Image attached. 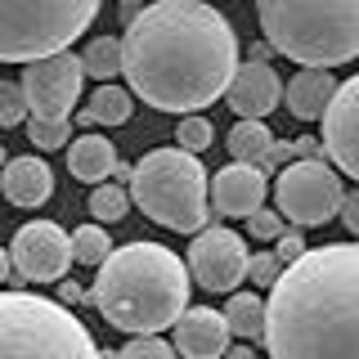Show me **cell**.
Masks as SVG:
<instances>
[{
    "instance_id": "6da1fadb",
    "label": "cell",
    "mask_w": 359,
    "mask_h": 359,
    "mask_svg": "<svg viewBox=\"0 0 359 359\" xmlns=\"http://www.w3.org/2000/svg\"><path fill=\"white\" fill-rule=\"evenodd\" d=\"M126 81L135 99L162 112H198L216 104L238 72V36L207 0H153L121 32Z\"/></svg>"
},
{
    "instance_id": "7a4b0ae2",
    "label": "cell",
    "mask_w": 359,
    "mask_h": 359,
    "mask_svg": "<svg viewBox=\"0 0 359 359\" xmlns=\"http://www.w3.org/2000/svg\"><path fill=\"white\" fill-rule=\"evenodd\" d=\"M269 359H359V243L306 247L265 297Z\"/></svg>"
},
{
    "instance_id": "3957f363",
    "label": "cell",
    "mask_w": 359,
    "mask_h": 359,
    "mask_svg": "<svg viewBox=\"0 0 359 359\" xmlns=\"http://www.w3.org/2000/svg\"><path fill=\"white\" fill-rule=\"evenodd\" d=\"M189 292H194L189 261H180L162 243L140 238L108 252V261L95 274L90 301L112 328L144 337V332L175 328V319L189 310Z\"/></svg>"
},
{
    "instance_id": "277c9868",
    "label": "cell",
    "mask_w": 359,
    "mask_h": 359,
    "mask_svg": "<svg viewBox=\"0 0 359 359\" xmlns=\"http://www.w3.org/2000/svg\"><path fill=\"white\" fill-rule=\"evenodd\" d=\"M261 36L301 67H341L359 59V0H256Z\"/></svg>"
},
{
    "instance_id": "5b68a950",
    "label": "cell",
    "mask_w": 359,
    "mask_h": 359,
    "mask_svg": "<svg viewBox=\"0 0 359 359\" xmlns=\"http://www.w3.org/2000/svg\"><path fill=\"white\" fill-rule=\"evenodd\" d=\"M130 198L140 211L162 229L198 233L207 229V202H211V175L189 149H153L135 162Z\"/></svg>"
},
{
    "instance_id": "8992f818",
    "label": "cell",
    "mask_w": 359,
    "mask_h": 359,
    "mask_svg": "<svg viewBox=\"0 0 359 359\" xmlns=\"http://www.w3.org/2000/svg\"><path fill=\"white\" fill-rule=\"evenodd\" d=\"M0 359H104V351L63 301L0 292Z\"/></svg>"
},
{
    "instance_id": "52a82bcc",
    "label": "cell",
    "mask_w": 359,
    "mask_h": 359,
    "mask_svg": "<svg viewBox=\"0 0 359 359\" xmlns=\"http://www.w3.org/2000/svg\"><path fill=\"white\" fill-rule=\"evenodd\" d=\"M99 0H0V63L67 50L95 22Z\"/></svg>"
},
{
    "instance_id": "ba28073f",
    "label": "cell",
    "mask_w": 359,
    "mask_h": 359,
    "mask_svg": "<svg viewBox=\"0 0 359 359\" xmlns=\"http://www.w3.org/2000/svg\"><path fill=\"white\" fill-rule=\"evenodd\" d=\"M274 202L287 216V224L314 229V224H328L341 216L346 202V184L323 157H297L287 162L274 180Z\"/></svg>"
},
{
    "instance_id": "9c48e42d",
    "label": "cell",
    "mask_w": 359,
    "mask_h": 359,
    "mask_svg": "<svg viewBox=\"0 0 359 359\" xmlns=\"http://www.w3.org/2000/svg\"><path fill=\"white\" fill-rule=\"evenodd\" d=\"M86 63L72 50H54L45 59H32L22 72V90H27L32 117H72L76 99H81Z\"/></svg>"
},
{
    "instance_id": "30bf717a",
    "label": "cell",
    "mask_w": 359,
    "mask_h": 359,
    "mask_svg": "<svg viewBox=\"0 0 359 359\" xmlns=\"http://www.w3.org/2000/svg\"><path fill=\"white\" fill-rule=\"evenodd\" d=\"M247 269H252V252H247L243 233L220 229V224L194 233V247H189V274H194L198 287L224 292V297H229V292L243 287Z\"/></svg>"
},
{
    "instance_id": "8fae6325",
    "label": "cell",
    "mask_w": 359,
    "mask_h": 359,
    "mask_svg": "<svg viewBox=\"0 0 359 359\" xmlns=\"http://www.w3.org/2000/svg\"><path fill=\"white\" fill-rule=\"evenodd\" d=\"M9 256H14L18 278H27V283H59L67 274V265L76 261L72 238H67L54 220L22 224L14 233V243H9Z\"/></svg>"
},
{
    "instance_id": "7c38bea8",
    "label": "cell",
    "mask_w": 359,
    "mask_h": 359,
    "mask_svg": "<svg viewBox=\"0 0 359 359\" xmlns=\"http://www.w3.org/2000/svg\"><path fill=\"white\" fill-rule=\"evenodd\" d=\"M323 153L341 175L359 180V72L337 86L332 104L323 108Z\"/></svg>"
},
{
    "instance_id": "4fadbf2b",
    "label": "cell",
    "mask_w": 359,
    "mask_h": 359,
    "mask_svg": "<svg viewBox=\"0 0 359 359\" xmlns=\"http://www.w3.org/2000/svg\"><path fill=\"white\" fill-rule=\"evenodd\" d=\"M265 194H269L265 166H256V162H229L211 175V207L220 216H233V220L256 216L265 207Z\"/></svg>"
},
{
    "instance_id": "5bb4252c",
    "label": "cell",
    "mask_w": 359,
    "mask_h": 359,
    "mask_svg": "<svg viewBox=\"0 0 359 359\" xmlns=\"http://www.w3.org/2000/svg\"><path fill=\"white\" fill-rule=\"evenodd\" d=\"M224 104L238 117H269L283 104V81H278V72L265 59H247L229 76V86H224Z\"/></svg>"
},
{
    "instance_id": "9a60e30c",
    "label": "cell",
    "mask_w": 359,
    "mask_h": 359,
    "mask_svg": "<svg viewBox=\"0 0 359 359\" xmlns=\"http://www.w3.org/2000/svg\"><path fill=\"white\" fill-rule=\"evenodd\" d=\"M229 337V319L216 306H189L175 319V351L184 359H224Z\"/></svg>"
},
{
    "instance_id": "2e32d148",
    "label": "cell",
    "mask_w": 359,
    "mask_h": 359,
    "mask_svg": "<svg viewBox=\"0 0 359 359\" xmlns=\"http://www.w3.org/2000/svg\"><path fill=\"white\" fill-rule=\"evenodd\" d=\"M0 194L14 202V207H41V202H50V194H54L50 162L36 157V153L9 157L5 171H0Z\"/></svg>"
},
{
    "instance_id": "e0dca14e",
    "label": "cell",
    "mask_w": 359,
    "mask_h": 359,
    "mask_svg": "<svg viewBox=\"0 0 359 359\" xmlns=\"http://www.w3.org/2000/svg\"><path fill=\"white\" fill-rule=\"evenodd\" d=\"M332 95H337V76L328 72V67H301V72L283 86L287 112L297 121H319L323 108L332 104Z\"/></svg>"
},
{
    "instance_id": "ac0fdd59",
    "label": "cell",
    "mask_w": 359,
    "mask_h": 359,
    "mask_svg": "<svg viewBox=\"0 0 359 359\" xmlns=\"http://www.w3.org/2000/svg\"><path fill=\"white\" fill-rule=\"evenodd\" d=\"M117 149H112L108 135H81V140L67 144V171L76 180H86V184H104L108 175H117Z\"/></svg>"
},
{
    "instance_id": "d6986e66",
    "label": "cell",
    "mask_w": 359,
    "mask_h": 359,
    "mask_svg": "<svg viewBox=\"0 0 359 359\" xmlns=\"http://www.w3.org/2000/svg\"><path fill=\"white\" fill-rule=\"evenodd\" d=\"M274 135H269L265 126V117H238L233 121V130H229V144L224 149L233 153V162H256V166H265V157L274 153Z\"/></svg>"
},
{
    "instance_id": "ffe728a7",
    "label": "cell",
    "mask_w": 359,
    "mask_h": 359,
    "mask_svg": "<svg viewBox=\"0 0 359 359\" xmlns=\"http://www.w3.org/2000/svg\"><path fill=\"white\" fill-rule=\"evenodd\" d=\"M224 319H229V332L238 341H265V301L256 292H229Z\"/></svg>"
},
{
    "instance_id": "44dd1931",
    "label": "cell",
    "mask_w": 359,
    "mask_h": 359,
    "mask_svg": "<svg viewBox=\"0 0 359 359\" xmlns=\"http://www.w3.org/2000/svg\"><path fill=\"white\" fill-rule=\"evenodd\" d=\"M90 117H95V126H126L135 117V90H121L112 81H99V90L90 95Z\"/></svg>"
},
{
    "instance_id": "7402d4cb",
    "label": "cell",
    "mask_w": 359,
    "mask_h": 359,
    "mask_svg": "<svg viewBox=\"0 0 359 359\" xmlns=\"http://www.w3.org/2000/svg\"><path fill=\"white\" fill-rule=\"evenodd\" d=\"M81 63H86V76H95V81H112V76H121V72H126L121 36H95L81 50Z\"/></svg>"
},
{
    "instance_id": "603a6c76",
    "label": "cell",
    "mask_w": 359,
    "mask_h": 359,
    "mask_svg": "<svg viewBox=\"0 0 359 359\" xmlns=\"http://www.w3.org/2000/svg\"><path fill=\"white\" fill-rule=\"evenodd\" d=\"M130 202H135L130 189H121V184H112V180H104V184L90 189V216H95L99 224H117V220H126Z\"/></svg>"
},
{
    "instance_id": "cb8c5ba5",
    "label": "cell",
    "mask_w": 359,
    "mask_h": 359,
    "mask_svg": "<svg viewBox=\"0 0 359 359\" xmlns=\"http://www.w3.org/2000/svg\"><path fill=\"white\" fill-rule=\"evenodd\" d=\"M72 252H76V265H104L108 261V252H112V243H108V229L104 224H81V229L72 233Z\"/></svg>"
},
{
    "instance_id": "d4e9b609",
    "label": "cell",
    "mask_w": 359,
    "mask_h": 359,
    "mask_svg": "<svg viewBox=\"0 0 359 359\" xmlns=\"http://www.w3.org/2000/svg\"><path fill=\"white\" fill-rule=\"evenodd\" d=\"M27 117H32V104H27L22 81H0V130L27 126Z\"/></svg>"
},
{
    "instance_id": "484cf974",
    "label": "cell",
    "mask_w": 359,
    "mask_h": 359,
    "mask_svg": "<svg viewBox=\"0 0 359 359\" xmlns=\"http://www.w3.org/2000/svg\"><path fill=\"white\" fill-rule=\"evenodd\" d=\"M211 140H216V130H211V121L202 117V112H184V117H180V126H175V144H180V149L207 153Z\"/></svg>"
},
{
    "instance_id": "4316f807",
    "label": "cell",
    "mask_w": 359,
    "mask_h": 359,
    "mask_svg": "<svg viewBox=\"0 0 359 359\" xmlns=\"http://www.w3.org/2000/svg\"><path fill=\"white\" fill-rule=\"evenodd\" d=\"M27 140L41 153H54L67 144V117H27Z\"/></svg>"
},
{
    "instance_id": "83f0119b",
    "label": "cell",
    "mask_w": 359,
    "mask_h": 359,
    "mask_svg": "<svg viewBox=\"0 0 359 359\" xmlns=\"http://www.w3.org/2000/svg\"><path fill=\"white\" fill-rule=\"evenodd\" d=\"M180 351L171 341H162L157 332H144V337H130L126 346L117 351V359H175Z\"/></svg>"
},
{
    "instance_id": "f1b7e54d",
    "label": "cell",
    "mask_w": 359,
    "mask_h": 359,
    "mask_svg": "<svg viewBox=\"0 0 359 359\" xmlns=\"http://www.w3.org/2000/svg\"><path fill=\"white\" fill-rule=\"evenodd\" d=\"M283 256L278 252H256L252 256V269H247V274H252V287H274L278 278H283Z\"/></svg>"
},
{
    "instance_id": "f546056e",
    "label": "cell",
    "mask_w": 359,
    "mask_h": 359,
    "mask_svg": "<svg viewBox=\"0 0 359 359\" xmlns=\"http://www.w3.org/2000/svg\"><path fill=\"white\" fill-rule=\"evenodd\" d=\"M247 224H252V238H261V243H274L278 233L287 229V216H283V211H269V207H261L256 216H247Z\"/></svg>"
},
{
    "instance_id": "4dcf8cb0",
    "label": "cell",
    "mask_w": 359,
    "mask_h": 359,
    "mask_svg": "<svg viewBox=\"0 0 359 359\" xmlns=\"http://www.w3.org/2000/svg\"><path fill=\"white\" fill-rule=\"evenodd\" d=\"M274 252L283 256V265H292L301 252H306V238H301V224H297V229H283V233H278V238H274Z\"/></svg>"
},
{
    "instance_id": "1f68e13d",
    "label": "cell",
    "mask_w": 359,
    "mask_h": 359,
    "mask_svg": "<svg viewBox=\"0 0 359 359\" xmlns=\"http://www.w3.org/2000/svg\"><path fill=\"white\" fill-rule=\"evenodd\" d=\"M341 224L359 238V189H355V194H346V202H341Z\"/></svg>"
},
{
    "instance_id": "d6a6232c",
    "label": "cell",
    "mask_w": 359,
    "mask_h": 359,
    "mask_svg": "<svg viewBox=\"0 0 359 359\" xmlns=\"http://www.w3.org/2000/svg\"><path fill=\"white\" fill-rule=\"evenodd\" d=\"M319 149H323V140H310V135L297 140V157H319Z\"/></svg>"
},
{
    "instance_id": "836d02e7",
    "label": "cell",
    "mask_w": 359,
    "mask_h": 359,
    "mask_svg": "<svg viewBox=\"0 0 359 359\" xmlns=\"http://www.w3.org/2000/svg\"><path fill=\"white\" fill-rule=\"evenodd\" d=\"M59 301H63V306H76V301H81V287H76V283H63L59 287Z\"/></svg>"
},
{
    "instance_id": "e575fe53",
    "label": "cell",
    "mask_w": 359,
    "mask_h": 359,
    "mask_svg": "<svg viewBox=\"0 0 359 359\" xmlns=\"http://www.w3.org/2000/svg\"><path fill=\"white\" fill-rule=\"evenodd\" d=\"M224 359H256V351H252V341H243V346H229Z\"/></svg>"
},
{
    "instance_id": "d590c367",
    "label": "cell",
    "mask_w": 359,
    "mask_h": 359,
    "mask_svg": "<svg viewBox=\"0 0 359 359\" xmlns=\"http://www.w3.org/2000/svg\"><path fill=\"white\" fill-rule=\"evenodd\" d=\"M9 265H14V256H9V247H0V283L9 278Z\"/></svg>"
},
{
    "instance_id": "8d00e7d4",
    "label": "cell",
    "mask_w": 359,
    "mask_h": 359,
    "mask_svg": "<svg viewBox=\"0 0 359 359\" xmlns=\"http://www.w3.org/2000/svg\"><path fill=\"white\" fill-rule=\"evenodd\" d=\"M5 162H9V157H5V144H0V171H5Z\"/></svg>"
},
{
    "instance_id": "74e56055",
    "label": "cell",
    "mask_w": 359,
    "mask_h": 359,
    "mask_svg": "<svg viewBox=\"0 0 359 359\" xmlns=\"http://www.w3.org/2000/svg\"><path fill=\"white\" fill-rule=\"evenodd\" d=\"M121 5H144V0H121Z\"/></svg>"
}]
</instances>
